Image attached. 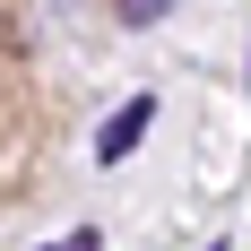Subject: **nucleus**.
<instances>
[{
  "label": "nucleus",
  "mask_w": 251,
  "mask_h": 251,
  "mask_svg": "<svg viewBox=\"0 0 251 251\" xmlns=\"http://www.w3.org/2000/svg\"><path fill=\"white\" fill-rule=\"evenodd\" d=\"M148 122H156V96H130L122 113L104 122V139H96V156H104V165H122V156L139 148V130H148Z\"/></svg>",
  "instance_id": "nucleus-1"
},
{
  "label": "nucleus",
  "mask_w": 251,
  "mask_h": 251,
  "mask_svg": "<svg viewBox=\"0 0 251 251\" xmlns=\"http://www.w3.org/2000/svg\"><path fill=\"white\" fill-rule=\"evenodd\" d=\"M165 9H174V0H122V26H156Z\"/></svg>",
  "instance_id": "nucleus-2"
},
{
  "label": "nucleus",
  "mask_w": 251,
  "mask_h": 251,
  "mask_svg": "<svg viewBox=\"0 0 251 251\" xmlns=\"http://www.w3.org/2000/svg\"><path fill=\"white\" fill-rule=\"evenodd\" d=\"M96 243H104V234H96V226H87V234H70V243H61V251H96Z\"/></svg>",
  "instance_id": "nucleus-3"
}]
</instances>
